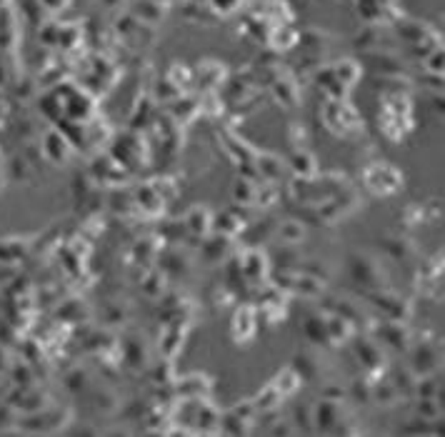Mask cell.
Here are the masks:
<instances>
[{
    "instance_id": "7a4b0ae2",
    "label": "cell",
    "mask_w": 445,
    "mask_h": 437,
    "mask_svg": "<svg viewBox=\"0 0 445 437\" xmlns=\"http://www.w3.org/2000/svg\"><path fill=\"white\" fill-rule=\"evenodd\" d=\"M390 165H385V163H378V165H373L370 170L366 173V180H368V185L373 188L375 193H380V195H388V193H393V190H398L400 188V183H395V180H385V175L390 173Z\"/></svg>"
},
{
    "instance_id": "8fae6325",
    "label": "cell",
    "mask_w": 445,
    "mask_h": 437,
    "mask_svg": "<svg viewBox=\"0 0 445 437\" xmlns=\"http://www.w3.org/2000/svg\"><path fill=\"white\" fill-rule=\"evenodd\" d=\"M233 195H236L238 202H243V205H253V197H255V183H250V180L240 178L236 180V188H233Z\"/></svg>"
},
{
    "instance_id": "6da1fadb",
    "label": "cell",
    "mask_w": 445,
    "mask_h": 437,
    "mask_svg": "<svg viewBox=\"0 0 445 437\" xmlns=\"http://www.w3.org/2000/svg\"><path fill=\"white\" fill-rule=\"evenodd\" d=\"M330 107L335 110V123H328L338 135H350V130H358L361 128V115L353 110L345 100H333Z\"/></svg>"
},
{
    "instance_id": "3957f363",
    "label": "cell",
    "mask_w": 445,
    "mask_h": 437,
    "mask_svg": "<svg viewBox=\"0 0 445 437\" xmlns=\"http://www.w3.org/2000/svg\"><path fill=\"white\" fill-rule=\"evenodd\" d=\"M285 168L288 165L283 163V157H278L276 152H255V170L265 180H278L285 173Z\"/></svg>"
},
{
    "instance_id": "ba28073f",
    "label": "cell",
    "mask_w": 445,
    "mask_h": 437,
    "mask_svg": "<svg viewBox=\"0 0 445 437\" xmlns=\"http://www.w3.org/2000/svg\"><path fill=\"white\" fill-rule=\"evenodd\" d=\"M273 387H276L278 393L283 395V398H285V395H290L293 393V390H298V385H300V377L295 375L293 370H290V367H285V370L280 372V375L276 377V380L271 382Z\"/></svg>"
},
{
    "instance_id": "5b68a950",
    "label": "cell",
    "mask_w": 445,
    "mask_h": 437,
    "mask_svg": "<svg viewBox=\"0 0 445 437\" xmlns=\"http://www.w3.org/2000/svg\"><path fill=\"white\" fill-rule=\"evenodd\" d=\"M210 223H213V215L205 205H193L191 210L186 213V228L195 235H203L210 230Z\"/></svg>"
},
{
    "instance_id": "30bf717a",
    "label": "cell",
    "mask_w": 445,
    "mask_h": 437,
    "mask_svg": "<svg viewBox=\"0 0 445 437\" xmlns=\"http://www.w3.org/2000/svg\"><path fill=\"white\" fill-rule=\"evenodd\" d=\"M340 332V340H345V337H350V332H353V327L348 325V320L340 318V315H330L325 322V335L330 337V340H335V335Z\"/></svg>"
},
{
    "instance_id": "277c9868",
    "label": "cell",
    "mask_w": 445,
    "mask_h": 437,
    "mask_svg": "<svg viewBox=\"0 0 445 437\" xmlns=\"http://www.w3.org/2000/svg\"><path fill=\"white\" fill-rule=\"evenodd\" d=\"M243 275L248 278L250 282H258L265 278V273H268V263H265V255L258 250H248L245 255H243Z\"/></svg>"
},
{
    "instance_id": "9c48e42d",
    "label": "cell",
    "mask_w": 445,
    "mask_h": 437,
    "mask_svg": "<svg viewBox=\"0 0 445 437\" xmlns=\"http://www.w3.org/2000/svg\"><path fill=\"white\" fill-rule=\"evenodd\" d=\"M215 230H218L220 235H236L238 230H243V220L233 213H220L215 218Z\"/></svg>"
},
{
    "instance_id": "52a82bcc",
    "label": "cell",
    "mask_w": 445,
    "mask_h": 437,
    "mask_svg": "<svg viewBox=\"0 0 445 437\" xmlns=\"http://www.w3.org/2000/svg\"><path fill=\"white\" fill-rule=\"evenodd\" d=\"M290 168L298 178H313L318 173V165H316V155L308 150H295L293 157H290Z\"/></svg>"
},
{
    "instance_id": "7c38bea8",
    "label": "cell",
    "mask_w": 445,
    "mask_h": 437,
    "mask_svg": "<svg viewBox=\"0 0 445 437\" xmlns=\"http://www.w3.org/2000/svg\"><path fill=\"white\" fill-rule=\"evenodd\" d=\"M280 240L283 242H298L303 240V228L298 223H285L280 228Z\"/></svg>"
},
{
    "instance_id": "8992f818",
    "label": "cell",
    "mask_w": 445,
    "mask_h": 437,
    "mask_svg": "<svg viewBox=\"0 0 445 437\" xmlns=\"http://www.w3.org/2000/svg\"><path fill=\"white\" fill-rule=\"evenodd\" d=\"M255 315H253V308H240L236 313V318H233V335H236V340L245 342L253 337L255 332Z\"/></svg>"
},
{
    "instance_id": "4fadbf2b",
    "label": "cell",
    "mask_w": 445,
    "mask_h": 437,
    "mask_svg": "<svg viewBox=\"0 0 445 437\" xmlns=\"http://www.w3.org/2000/svg\"><path fill=\"white\" fill-rule=\"evenodd\" d=\"M335 75H338L343 85H353V80L361 75V70H358L355 65H340V67H335Z\"/></svg>"
}]
</instances>
